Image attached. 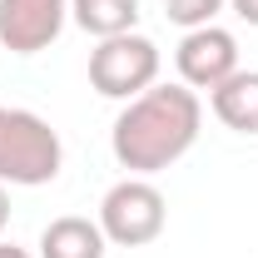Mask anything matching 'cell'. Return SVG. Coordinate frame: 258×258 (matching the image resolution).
I'll return each mask as SVG.
<instances>
[{
	"instance_id": "5",
	"label": "cell",
	"mask_w": 258,
	"mask_h": 258,
	"mask_svg": "<svg viewBox=\"0 0 258 258\" xmlns=\"http://www.w3.org/2000/svg\"><path fill=\"white\" fill-rule=\"evenodd\" d=\"M174 64H179V85H189V90H214V85H224L228 75L238 70V40H233L224 25L184 30L179 50H174Z\"/></svg>"
},
{
	"instance_id": "6",
	"label": "cell",
	"mask_w": 258,
	"mask_h": 258,
	"mask_svg": "<svg viewBox=\"0 0 258 258\" xmlns=\"http://www.w3.org/2000/svg\"><path fill=\"white\" fill-rule=\"evenodd\" d=\"M70 0H0V45L10 55H40L60 40Z\"/></svg>"
},
{
	"instance_id": "7",
	"label": "cell",
	"mask_w": 258,
	"mask_h": 258,
	"mask_svg": "<svg viewBox=\"0 0 258 258\" xmlns=\"http://www.w3.org/2000/svg\"><path fill=\"white\" fill-rule=\"evenodd\" d=\"M109 238L99 219H80V214H64V219H50L45 233H40V258H104Z\"/></svg>"
},
{
	"instance_id": "1",
	"label": "cell",
	"mask_w": 258,
	"mask_h": 258,
	"mask_svg": "<svg viewBox=\"0 0 258 258\" xmlns=\"http://www.w3.org/2000/svg\"><path fill=\"white\" fill-rule=\"evenodd\" d=\"M199 124H204V104L189 85H149L144 95L124 99L119 119L109 129V149L119 169L149 179L189 154Z\"/></svg>"
},
{
	"instance_id": "13",
	"label": "cell",
	"mask_w": 258,
	"mask_h": 258,
	"mask_svg": "<svg viewBox=\"0 0 258 258\" xmlns=\"http://www.w3.org/2000/svg\"><path fill=\"white\" fill-rule=\"evenodd\" d=\"M0 258H30L25 248H15V243H0Z\"/></svg>"
},
{
	"instance_id": "8",
	"label": "cell",
	"mask_w": 258,
	"mask_h": 258,
	"mask_svg": "<svg viewBox=\"0 0 258 258\" xmlns=\"http://www.w3.org/2000/svg\"><path fill=\"white\" fill-rule=\"evenodd\" d=\"M219 124L233 134H258V70H233L224 85L209 90Z\"/></svg>"
},
{
	"instance_id": "3",
	"label": "cell",
	"mask_w": 258,
	"mask_h": 258,
	"mask_svg": "<svg viewBox=\"0 0 258 258\" xmlns=\"http://www.w3.org/2000/svg\"><path fill=\"white\" fill-rule=\"evenodd\" d=\"M159 45L139 30L109 35L90 50V85L104 99H134L149 85H159Z\"/></svg>"
},
{
	"instance_id": "11",
	"label": "cell",
	"mask_w": 258,
	"mask_h": 258,
	"mask_svg": "<svg viewBox=\"0 0 258 258\" xmlns=\"http://www.w3.org/2000/svg\"><path fill=\"white\" fill-rule=\"evenodd\" d=\"M228 5H233V15H238L243 25H253V30H258V0H228Z\"/></svg>"
},
{
	"instance_id": "10",
	"label": "cell",
	"mask_w": 258,
	"mask_h": 258,
	"mask_svg": "<svg viewBox=\"0 0 258 258\" xmlns=\"http://www.w3.org/2000/svg\"><path fill=\"white\" fill-rule=\"evenodd\" d=\"M228 0H164V15L184 30H199V25H214V15L224 10Z\"/></svg>"
},
{
	"instance_id": "12",
	"label": "cell",
	"mask_w": 258,
	"mask_h": 258,
	"mask_svg": "<svg viewBox=\"0 0 258 258\" xmlns=\"http://www.w3.org/2000/svg\"><path fill=\"white\" fill-rule=\"evenodd\" d=\"M5 228H10V189L0 184V233H5Z\"/></svg>"
},
{
	"instance_id": "4",
	"label": "cell",
	"mask_w": 258,
	"mask_h": 258,
	"mask_svg": "<svg viewBox=\"0 0 258 258\" xmlns=\"http://www.w3.org/2000/svg\"><path fill=\"white\" fill-rule=\"evenodd\" d=\"M169 224V204H164V194L149 184V179H139V174H129L119 179L114 189L99 199V228H104V238L109 243H119V248H144V243H154Z\"/></svg>"
},
{
	"instance_id": "9",
	"label": "cell",
	"mask_w": 258,
	"mask_h": 258,
	"mask_svg": "<svg viewBox=\"0 0 258 258\" xmlns=\"http://www.w3.org/2000/svg\"><path fill=\"white\" fill-rule=\"evenodd\" d=\"M70 20L95 40H109V35L134 30L139 0H70Z\"/></svg>"
},
{
	"instance_id": "2",
	"label": "cell",
	"mask_w": 258,
	"mask_h": 258,
	"mask_svg": "<svg viewBox=\"0 0 258 258\" xmlns=\"http://www.w3.org/2000/svg\"><path fill=\"white\" fill-rule=\"evenodd\" d=\"M64 164V144L50 119H40L35 109L0 104V184L10 189H40L55 184Z\"/></svg>"
}]
</instances>
